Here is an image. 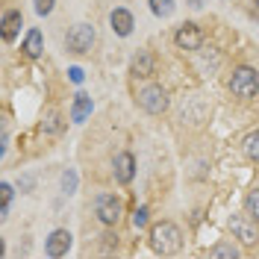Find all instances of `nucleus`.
<instances>
[{
  "instance_id": "nucleus-1",
  "label": "nucleus",
  "mask_w": 259,
  "mask_h": 259,
  "mask_svg": "<svg viewBox=\"0 0 259 259\" xmlns=\"http://www.w3.org/2000/svg\"><path fill=\"white\" fill-rule=\"evenodd\" d=\"M150 247L162 253V256H171L183 247V230L171 221H159V224L150 227Z\"/></svg>"
},
{
  "instance_id": "nucleus-2",
  "label": "nucleus",
  "mask_w": 259,
  "mask_h": 259,
  "mask_svg": "<svg viewBox=\"0 0 259 259\" xmlns=\"http://www.w3.org/2000/svg\"><path fill=\"white\" fill-rule=\"evenodd\" d=\"M230 92H233L236 97H242V100L256 97V92H259V74L253 71V68H247V65L236 68V71H233V77H230Z\"/></svg>"
},
{
  "instance_id": "nucleus-3",
  "label": "nucleus",
  "mask_w": 259,
  "mask_h": 259,
  "mask_svg": "<svg viewBox=\"0 0 259 259\" xmlns=\"http://www.w3.org/2000/svg\"><path fill=\"white\" fill-rule=\"evenodd\" d=\"M95 215H97V221L106 224V227L118 224V218H121V200L109 192L97 194L95 197Z\"/></svg>"
},
{
  "instance_id": "nucleus-4",
  "label": "nucleus",
  "mask_w": 259,
  "mask_h": 259,
  "mask_svg": "<svg viewBox=\"0 0 259 259\" xmlns=\"http://www.w3.org/2000/svg\"><path fill=\"white\" fill-rule=\"evenodd\" d=\"M139 106L150 115H159L168 109V92L162 89V85H145L142 92H139Z\"/></svg>"
},
{
  "instance_id": "nucleus-5",
  "label": "nucleus",
  "mask_w": 259,
  "mask_h": 259,
  "mask_svg": "<svg viewBox=\"0 0 259 259\" xmlns=\"http://www.w3.org/2000/svg\"><path fill=\"white\" fill-rule=\"evenodd\" d=\"M259 221L247 212V215H233L230 218V230H233V236L236 239H242L244 244H256L259 242Z\"/></svg>"
},
{
  "instance_id": "nucleus-6",
  "label": "nucleus",
  "mask_w": 259,
  "mask_h": 259,
  "mask_svg": "<svg viewBox=\"0 0 259 259\" xmlns=\"http://www.w3.org/2000/svg\"><path fill=\"white\" fill-rule=\"evenodd\" d=\"M95 45V27L92 24H77L68 32V50L71 53H89Z\"/></svg>"
},
{
  "instance_id": "nucleus-7",
  "label": "nucleus",
  "mask_w": 259,
  "mask_h": 259,
  "mask_svg": "<svg viewBox=\"0 0 259 259\" xmlns=\"http://www.w3.org/2000/svg\"><path fill=\"white\" fill-rule=\"evenodd\" d=\"M174 41H177L180 50H200V45H203V32H200L197 24H183V27L177 30V35H174Z\"/></svg>"
},
{
  "instance_id": "nucleus-8",
  "label": "nucleus",
  "mask_w": 259,
  "mask_h": 259,
  "mask_svg": "<svg viewBox=\"0 0 259 259\" xmlns=\"http://www.w3.org/2000/svg\"><path fill=\"white\" fill-rule=\"evenodd\" d=\"M71 233L68 230H53L48 239V256H65L68 250H71Z\"/></svg>"
},
{
  "instance_id": "nucleus-9",
  "label": "nucleus",
  "mask_w": 259,
  "mask_h": 259,
  "mask_svg": "<svg viewBox=\"0 0 259 259\" xmlns=\"http://www.w3.org/2000/svg\"><path fill=\"white\" fill-rule=\"evenodd\" d=\"M133 74L136 77H153L156 74V59H153V53L150 50H139L136 56H133Z\"/></svg>"
},
{
  "instance_id": "nucleus-10",
  "label": "nucleus",
  "mask_w": 259,
  "mask_h": 259,
  "mask_svg": "<svg viewBox=\"0 0 259 259\" xmlns=\"http://www.w3.org/2000/svg\"><path fill=\"white\" fill-rule=\"evenodd\" d=\"M92 109H95L92 97L85 95V92H77V95H74V103H71V121H74V124H82V121L92 115Z\"/></svg>"
},
{
  "instance_id": "nucleus-11",
  "label": "nucleus",
  "mask_w": 259,
  "mask_h": 259,
  "mask_svg": "<svg viewBox=\"0 0 259 259\" xmlns=\"http://www.w3.org/2000/svg\"><path fill=\"white\" fill-rule=\"evenodd\" d=\"M136 174V159H133V153H118L115 156V180L121 183V186H127L130 180Z\"/></svg>"
},
{
  "instance_id": "nucleus-12",
  "label": "nucleus",
  "mask_w": 259,
  "mask_h": 259,
  "mask_svg": "<svg viewBox=\"0 0 259 259\" xmlns=\"http://www.w3.org/2000/svg\"><path fill=\"white\" fill-rule=\"evenodd\" d=\"M109 24H112V30L118 32V35H130L133 32V15H130V9H124V6H118V9H112V15H109Z\"/></svg>"
},
{
  "instance_id": "nucleus-13",
  "label": "nucleus",
  "mask_w": 259,
  "mask_h": 259,
  "mask_svg": "<svg viewBox=\"0 0 259 259\" xmlns=\"http://www.w3.org/2000/svg\"><path fill=\"white\" fill-rule=\"evenodd\" d=\"M21 24H24V15H21L18 9H9V12L3 15V38L12 41L18 35V30H21Z\"/></svg>"
},
{
  "instance_id": "nucleus-14",
  "label": "nucleus",
  "mask_w": 259,
  "mask_h": 259,
  "mask_svg": "<svg viewBox=\"0 0 259 259\" xmlns=\"http://www.w3.org/2000/svg\"><path fill=\"white\" fill-rule=\"evenodd\" d=\"M41 50H45L41 32H38V30H30V32H27V38H24V53H27L30 59H38V56H41Z\"/></svg>"
},
{
  "instance_id": "nucleus-15",
  "label": "nucleus",
  "mask_w": 259,
  "mask_h": 259,
  "mask_svg": "<svg viewBox=\"0 0 259 259\" xmlns=\"http://www.w3.org/2000/svg\"><path fill=\"white\" fill-rule=\"evenodd\" d=\"M150 12L156 18H171L174 15V0H150Z\"/></svg>"
},
{
  "instance_id": "nucleus-16",
  "label": "nucleus",
  "mask_w": 259,
  "mask_h": 259,
  "mask_svg": "<svg viewBox=\"0 0 259 259\" xmlns=\"http://www.w3.org/2000/svg\"><path fill=\"white\" fill-rule=\"evenodd\" d=\"M244 153H247L250 159L259 162V130H256V133H250V136L244 139Z\"/></svg>"
},
{
  "instance_id": "nucleus-17",
  "label": "nucleus",
  "mask_w": 259,
  "mask_h": 259,
  "mask_svg": "<svg viewBox=\"0 0 259 259\" xmlns=\"http://www.w3.org/2000/svg\"><path fill=\"white\" fill-rule=\"evenodd\" d=\"M62 192L65 194H74V192H77V171H74V168H68V171L62 174Z\"/></svg>"
},
{
  "instance_id": "nucleus-18",
  "label": "nucleus",
  "mask_w": 259,
  "mask_h": 259,
  "mask_svg": "<svg viewBox=\"0 0 259 259\" xmlns=\"http://www.w3.org/2000/svg\"><path fill=\"white\" fill-rule=\"evenodd\" d=\"M12 192H15V189H12L9 183H3V186H0V197H3V209H0V218H6V215H9V203H12Z\"/></svg>"
},
{
  "instance_id": "nucleus-19",
  "label": "nucleus",
  "mask_w": 259,
  "mask_h": 259,
  "mask_svg": "<svg viewBox=\"0 0 259 259\" xmlns=\"http://www.w3.org/2000/svg\"><path fill=\"white\" fill-rule=\"evenodd\" d=\"M244 206H247V212H250V215L259 221V189H253V192L244 197Z\"/></svg>"
},
{
  "instance_id": "nucleus-20",
  "label": "nucleus",
  "mask_w": 259,
  "mask_h": 259,
  "mask_svg": "<svg viewBox=\"0 0 259 259\" xmlns=\"http://www.w3.org/2000/svg\"><path fill=\"white\" fill-rule=\"evenodd\" d=\"M41 130H45V133H59V130H62V121H59V115L50 112L48 118L41 121Z\"/></svg>"
},
{
  "instance_id": "nucleus-21",
  "label": "nucleus",
  "mask_w": 259,
  "mask_h": 259,
  "mask_svg": "<svg viewBox=\"0 0 259 259\" xmlns=\"http://www.w3.org/2000/svg\"><path fill=\"white\" fill-rule=\"evenodd\" d=\"M212 256H230V259H236V256H239V247H233V244H218V247H212Z\"/></svg>"
},
{
  "instance_id": "nucleus-22",
  "label": "nucleus",
  "mask_w": 259,
  "mask_h": 259,
  "mask_svg": "<svg viewBox=\"0 0 259 259\" xmlns=\"http://www.w3.org/2000/svg\"><path fill=\"white\" fill-rule=\"evenodd\" d=\"M147 215H150L147 206H139V209L133 212V227H136V230H142V227L147 224Z\"/></svg>"
},
{
  "instance_id": "nucleus-23",
  "label": "nucleus",
  "mask_w": 259,
  "mask_h": 259,
  "mask_svg": "<svg viewBox=\"0 0 259 259\" xmlns=\"http://www.w3.org/2000/svg\"><path fill=\"white\" fill-rule=\"evenodd\" d=\"M53 3H56V0H35V12H38V15H50V12H53Z\"/></svg>"
},
{
  "instance_id": "nucleus-24",
  "label": "nucleus",
  "mask_w": 259,
  "mask_h": 259,
  "mask_svg": "<svg viewBox=\"0 0 259 259\" xmlns=\"http://www.w3.org/2000/svg\"><path fill=\"white\" fill-rule=\"evenodd\" d=\"M68 77H71V82H77V85H80V82L85 80V74H82V68H77V65H71V68H68Z\"/></svg>"
},
{
  "instance_id": "nucleus-25",
  "label": "nucleus",
  "mask_w": 259,
  "mask_h": 259,
  "mask_svg": "<svg viewBox=\"0 0 259 259\" xmlns=\"http://www.w3.org/2000/svg\"><path fill=\"white\" fill-rule=\"evenodd\" d=\"M253 3H259V0H253Z\"/></svg>"
}]
</instances>
